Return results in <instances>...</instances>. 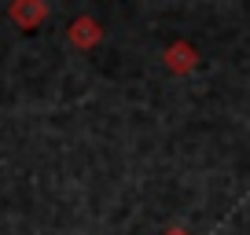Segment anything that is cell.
Segmentation results:
<instances>
[{
    "mask_svg": "<svg viewBox=\"0 0 250 235\" xmlns=\"http://www.w3.org/2000/svg\"><path fill=\"white\" fill-rule=\"evenodd\" d=\"M66 37H70L74 48H81V52H88V48H96L103 40V26L96 22L92 15H78L70 22V30H66Z\"/></svg>",
    "mask_w": 250,
    "mask_h": 235,
    "instance_id": "obj_2",
    "label": "cell"
},
{
    "mask_svg": "<svg viewBox=\"0 0 250 235\" xmlns=\"http://www.w3.org/2000/svg\"><path fill=\"white\" fill-rule=\"evenodd\" d=\"M162 59H166V70L169 74H191L199 66V52L188 44V40H173L162 52Z\"/></svg>",
    "mask_w": 250,
    "mask_h": 235,
    "instance_id": "obj_3",
    "label": "cell"
},
{
    "mask_svg": "<svg viewBox=\"0 0 250 235\" xmlns=\"http://www.w3.org/2000/svg\"><path fill=\"white\" fill-rule=\"evenodd\" d=\"M8 19L19 26V30H37L48 19V4L44 0H15L8 8Z\"/></svg>",
    "mask_w": 250,
    "mask_h": 235,
    "instance_id": "obj_1",
    "label": "cell"
},
{
    "mask_svg": "<svg viewBox=\"0 0 250 235\" xmlns=\"http://www.w3.org/2000/svg\"><path fill=\"white\" fill-rule=\"evenodd\" d=\"M162 235H188L184 228H169V232H162Z\"/></svg>",
    "mask_w": 250,
    "mask_h": 235,
    "instance_id": "obj_4",
    "label": "cell"
}]
</instances>
